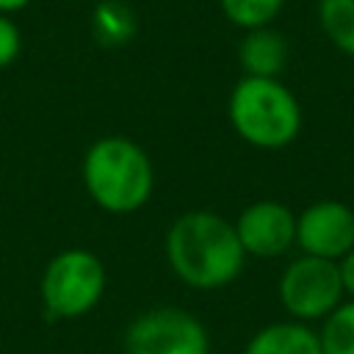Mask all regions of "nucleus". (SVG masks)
<instances>
[{
  "label": "nucleus",
  "mask_w": 354,
  "mask_h": 354,
  "mask_svg": "<svg viewBox=\"0 0 354 354\" xmlns=\"http://www.w3.org/2000/svg\"><path fill=\"white\" fill-rule=\"evenodd\" d=\"M169 271L194 290H221L232 285L246 263L235 224L216 210H188L177 216L163 238Z\"/></svg>",
  "instance_id": "obj_1"
},
{
  "label": "nucleus",
  "mask_w": 354,
  "mask_h": 354,
  "mask_svg": "<svg viewBox=\"0 0 354 354\" xmlns=\"http://www.w3.org/2000/svg\"><path fill=\"white\" fill-rule=\"evenodd\" d=\"M88 199L113 216L141 210L155 191V166L141 144L127 136L97 138L80 163Z\"/></svg>",
  "instance_id": "obj_2"
},
{
  "label": "nucleus",
  "mask_w": 354,
  "mask_h": 354,
  "mask_svg": "<svg viewBox=\"0 0 354 354\" xmlns=\"http://www.w3.org/2000/svg\"><path fill=\"white\" fill-rule=\"evenodd\" d=\"M227 116L235 136L254 149H285L304 124L299 97L279 77L243 75L230 91Z\"/></svg>",
  "instance_id": "obj_3"
},
{
  "label": "nucleus",
  "mask_w": 354,
  "mask_h": 354,
  "mask_svg": "<svg viewBox=\"0 0 354 354\" xmlns=\"http://www.w3.org/2000/svg\"><path fill=\"white\" fill-rule=\"evenodd\" d=\"M108 271L105 263L83 246H69L50 257L41 271L39 293L50 318L75 321L88 315L105 296Z\"/></svg>",
  "instance_id": "obj_4"
},
{
  "label": "nucleus",
  "mask_w": 354,
  "mask_h": 354,
  "mask_svg": "<svg viewBox=\"0 0 354 354\" xmlns=\"http://www.w3.org/2000/svg\"><path fill=\"white\" fill-rule=\"evenodd\" d=\"M277 296L282 310L301 324L324 321L343 299V282L335 260L299 254L293 257L277 282Z\"/></svg>",
  "instance_id": "obj_5"
},
{
  "label": "nucleus",
  "mask_w": 354,
  "mask_h": 354,
  "mask_svg": "<svg viewBox=\"0 0 354 354\" xmlns=\"http://www.w3.org/2000/svg\"><path fill=\"white\" fill-rule=\"evenodd\" d=\"M124 354H210L205 324L183 307H149L138 313L122 337Z\"/></svg>",
  "instance_id": "obj_6"
},
{
  "label": "nucleus",
  "mask_w": 354,
  "mask_h": 354,
  "mask_svg": "<svg viewBox=\"0 0 354 354\" xmlns=\"http://www.w3.org/2000/svg\"><path fill=\"white\" fill-rule=\"evenodd\" d=\"M296 246L301 254L337 263L354 249V210L340 199L310 202L296 213Z\"/></svg>",
  "instance_id": "obj_7"
},
{
  "label": "nucleus",
  "mask_w": 354,
  "mask_h": 354,
  "mask_svg": "<svg viewBox=\"0 0 354 354\" xmlns=\"http://www.w3.org/2000/svg\"><path fill=\"white\" fill-rule=\"evenodd\" d=\"M246 257L274 260L296 246V213L277 199L249 202L232 221Z\"/></svg>",
  "instance_id": "obj_8"
},
{
  "label": "nucleus",
  "mask_w": 354,
  "mask_h": 354,
  "mask_svg": "<svg viewBox=\"0 0 354 354\" xmlns=\"http://www.w3.org/2000/svg\"><path fill=\"white\" fill-rule=\"evenodd\" d=\"M288 39L271 25L243 30L238 41V64L249 77H279L288 66Z\"/></svg>",
  "instance_id": "obj_9"
},
{
  "label": "nucleus",
  "mask_w": 354,
  "mask_h": 354,
  "mask_svg": "<svg viewBox=\"0 0 354 354\" xmlns=\"http://www.w3.org/2000/svg\"><path fill=\"white\" fill-rule=\"evenodd\" d=\"M243 354H324L321 337L310 324L274 321L260 326L243 346Z\"/></svg>",
  "instance_id": "obj_10"
},
{
  "label": "nucleus",
  "mask_w": 354,
  "mask_h": 354,
  "mask_svg": "<svg viewBox=\"0 0 354 354\" xmlns=\"http://www.w3.org/2000/svg\"><path fill=\"white\" fill-rule=\"evenodd\" d=\"M91 33L105 47H119L136 36V11L124 0H102L91 11Z\"/></svg>",
  "instance_id": "obj_11"
},
{
  "label": "nucleus",
  "mask_w": 354,
  "mask_h": 354,
  "mask_svg": "<svg viewBox=\"0 0 354 354\" xmlns=\"http://www.w3.org/2000/svg\"><path fill=\"white\" fill-rule=\"evenodd\" d=\"M318 25L335 50L354 61V0H318Z\"/></svg>",
  "instance_id": "obj_12"
},
{
  "label": "nucleus",
  "mask_w": 354,
  "mask_h": 354,
  "mask_svg": "<svg viewBox=\"0 0 354 354\" xmlns=\"http://www.w3.org/2000/svg\"><path fill=\"white\" fill-rule=\"evenodd\" d=\"M324 354H354V299H343L318 329Z\"/></svg>",
  "instance_id": "obj_13"
},
{
  "label": "nucleus",
  "mask_w": 354,
  "mask_h": 354,
  "mask_svg": "<svg viewBox=\"0 0 354 354\" xmlns=\"http://www.w3.org/2000/svg\"><path fill=\"white\" fill-rule=\"evenodd\" d=\"M221 14L241 30H254L271 25L282 8L285 0H218Z\"/></svg>",
  "instance_id": "obj_14"
},
{
  "label": "nucleus",
  "mask_w": 354,
  "mask_h": 354,
  "mask_svg": "<svg viewBox=\"0 0 354 354\" xmlns=\"http://www.w3.org/2000/svg\"><path fill=\"white\" fill-rule=\"evenodd\" d=\"M22 53V33L17 22L6 14H0V69L11 66Z\"/></svg>",
  "instance_id": "obj_15"
},
{
  "label": "nucleus",
  "mask_w": 354,
  "mask_h": 354,
  "mask_svg": "<svg viewBox=\"0 0 354 354\" xmlns=\"http://www.w3.org/2000/svg\"><path fill=\"white\" fill-rule=\"evenodd\" d=\"M337 271H340V282H343L346 299H354V249L337 260Z\"/></svg>",
  "instance_id": "obj_16"
},
{
  "label": "nucleus",
  "mask_w": 354,
  "mask_h": 354,
  "mask_svg": "<svg viewBox=\"0 0 354 354\" xmlns=\"http://www.w3.org/2000/svg\"><path fill=\"white\" fill-rule=\"evenodd\" d=\"M33 0H0V14H17V11H22V8H28Z\"/></svg>",
  "instance_id": "obj_17"
}]
</instances>
